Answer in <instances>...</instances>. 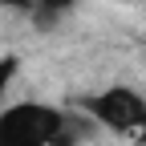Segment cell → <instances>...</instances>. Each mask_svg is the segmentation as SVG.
Wrapping results in <instances>:
<instances>
[{
	"label": "cell",
	"mask_w": 146,
	"mask_h": 146,
	"mask_svg": "<svg viewBox=\"0 0 146 146\" xmlns=\"http://www.w3.org/2000/svg\"><path fill=\"white\" fill-rule=\"evenodd\" d=\"M16 69H21V61H16V57H0V110H4V94H8L12 77H16Z\"/></svg>",
	"instance_id": "277c9868"
},
{
	"label": "cell",
	"mask_w": 146,
	"mask_h": 146,
	"mask_svg": "<svg viewBox=\"0 0 146 146\" xmlns=\"http://www.w3.org/2000/svg\"><path fill=\"white\" fill-rule=\"evenodd\" d=\"M81 110L94 122H102L106 130L146 142V98L138 89L114 85V89H102V94H89V98H81Z\"/></svg>",
	"instance_id": "7a4b0ae2"
},
{
	"label": "cell",
	"mask_w": 146,
	"mask_h": 146,
	"mask_svg": "<svg viewBox=\"0 0 146 146\" xmlns=\"http://www.w3.org/2000/svg\"><path fill=\"white\" fill-rule=\"evenodd\" d=\"M114 4H134V0H114Z\"/></svg>",
	"instance_id": "8992f818"
},
{
	"label": "cell",
	"mask_w": 146,
	"mask_h": 146,
	"mask_svg": "<svg viewBox=\"0 0 146 146\" xmlns=\"http://www.w3.org/2000/svg\"><path fill=\"white\" fill-rule=\"evenodd\" d=\"M65 114L45 102H12L0 110V146H57Z\"/></svg>",
	"instance_id": "6da1fadb"
},
{
	"label": "cell",
	"mask_w": 146,
	"mask_h": 146,
	"mask_svg": "<svg viewBox=\"0 0 146 146\" xmlns=\"http://www.w3.org/2000/svg\"><path fill=\"white\" fill-rule=\"evenodd\" d=\"M0 4H4V8H21V12H29L33 0H0Z\"/></svg>",
	"instance_id": "5b68a950"
},
{
	"label": "cell",
	"mask_w": 146,
	"mask_h": 146,
	"mask_svg": "<svg viewBox=\"0 0 146 146\" xmlns=\"http://www.w3.org/2000/svg\"><path fill=\"white\" fill-rule=\"evenodd\" d=\"M73 4H77V0H33V8H36V21H57V16H65Z\"/></svg>",
	"instance_id": "3957f363"
}]
</instances>
